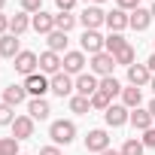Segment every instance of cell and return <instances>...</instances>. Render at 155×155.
Segmentation results:
<instances>
[{"label":"cell","instance_id":"1","mask_svg":"<svg viewBox=\"0 0 155 155\" xmlns=\"http://www.w3.org/2000/svg\"><path fill=\"white\" fill-rule=\"evenodd\" d=\"M49 137L55 146H70L76 140V122L73 119H55L49 125Z\"/></svg>","mask_w":155,"mask_h":155},{"label":"cell","instance_id":"2","mask_svg":"<svg viewBox=\"0 0 155 155\" xmlns=\"http://www.w3.org/2000/svg\"><path fill=\"white\" fill-rule=\"evenodd\" d=\"M88 70L97 76V79H104V76H113V70H116V58H113L110 52H97V55L88 58Z\"/></svg>","mask_w":155,"mask_h":155},{"label":"cell","instance_id":"3","mask_svg":"<svg viewBox=\"0 0 155 155\" xmlns=\"http://www.w3.org/2000/svg\"><path fill=\"white\" fill-rule=\"evenodd\" d=\"M12 67L25 76V79H28V76H34V73H37V67H40V55H37V52H31V49H21V52L15 55Z\"/></svg>","mask_w":155,"mask_h":155},{"label":"cell","instance_id":"4","mask_svg":"<svg viewBox=\"0 0 155 155\" xmlns=\"http://www.w3.org/2000/svg\"><path fill=\"white\" fill-rule=\"evenodd\" d=\"M52 94H55V97H67V101H70V97L76 94V79H73L70 73H64V70H61V73H55V76H52Z\"/></svg>","mask_w":155,"mask_h":155},{"label":"cell","instance_id":"5","mask_svg":"<svg viewBox=\"0 0 155 155\" xmlns=\"http://www.w3.org/2000/svg\"><path fill=\"white\" fill-rule=\"evenodd\" d=\"M79 25H82L85 31H101V28L107 25V12H104L101 6H85V9L79 12Z\"/></svg>","mask_w":155,"mask_h":155},{"label":"cell","instance_id":"6","mask_svg":"<svg viewBox=\"0 0 155 155\" xmlns=\"http://www.w3.org/2000/svg\"><path fill=\"white\" fill-rule=\"evenodd\" d=\"M25 88H28L31 97H46V91H52V79L46 73H34V76L25 79Z\"/></svg>","mask_w":155,"mask_h":155},{"label":"cell","instance_id":"7","mask_svg":"<svg viewBox=\"0 0 155 155\" xmlns=\"http://www.w3.org/2000/svg\"><path fill=\"white\" fill-rule=\"evenodd\" d=\"M61 70H64V55H58V52H49V49H46V52L40 55V73H46L49 79H52V76H55V73H61Z\"/></svg>","mask_w":155,"mask_h":155},{"label":"cell","instance_id":"8","mask_svg":"<svg viewBox=\"0 0 155 155\" xmlns=\"http://www.w3.org/2000/svg\"><path fill=\"white\" fill-rule=\"evenodd\" d=\"M104 43H107V37H101V31H82V37H79V46L88 58L104 52Z\"/></svg>","mask_w":155,"mask_h":155},{"label":"cell","instance_id":"9","mask_svg":"<svg viewBox=\"0 0 155 155\" xmlns=\"http://www.w3.org/2000/svg\"><path fill=\"white\" fill-rule=\"evenodd\" d=\"M104 122H107L110 128H122V125L131 122V110H128L125 104H113V107L104 113Z\"/></svg>","mask_w":155,"mask_h":155},{"label":"cell","instance_id":"10","mask_svg":"<svg viewBox=\"0 0 155 155\" xmlns=\"http://www.w3.org/2000/svg\"><path fill=\"white\" fill-rule=\"evenodd\" d=\"M9 128H12V137L21 143V140H31V137H34V131H37V122H34L31 116H15V122H12Z\"/></svg>","mask_w":155,"mask_h":155},{"label":"cell","instance_id":"11","mask_svg":"<svg viewBox=\"0 0 155 155\" xmlns=\"http://www.w3.org/2000/svg\"><path fill=\"white\" fill-rule=\"evenodd\" d=\"M85 149L101 155L104 149H110V134H107L104 128H94V131H88V134H85Z\"/></svg>","mask_w":155,"mask_h":155},{"label":"cell","instance_id":"12","mask_svg":"<svg viewBox=\"0 0 155 155\" xmlns=\"http://www.w3.org/2000/svg\"><path fill=\"white\" fill-rule=\"evenodd\" d=\"M85 64H88V58H85L82 49H79V52H67V55H64V73H70V76L85 73Z\"/></svg>","mask_w":155,"mask_h":155},{"label":"cell","instance_id":"13","mask_svg":"<svg viewBox=\"0 0 155 155\" xmlns=\"http://www.w3.org/2000/svg\"><path fill=\"white\" fill-rule=\"evenodd\" d=\"M97 88H101V79H97V76H94L91 70L76 76V94H82V97H91Z\"/></svg>","mask_w":155,"mask_h":155},{"label":"cell","instance_id":"14","mask_svg":"<svg viewBox=\"0 0 155 155\" xmlns=\"http://www.w3.org/2000/svg\"><path fill=\"white\" fill-rule=\"evenodd\" d=\"M107 28H110V34H122L125 28H131V12L116 6L113 12H107Z\"/></svg>","mask_w":155,"mask_h":155},{"label":"cell","instance_id":"15","mask_svg":"<svg viewBox=\"0 0 155 155\" xmlns=\"http://www.w3.org/2000/svg\"><path fill=\"white\" fill-rule=\"evenodd\" d=\"M28 116H31L34 122H46V119L52 116L49 101H46V97H31V101H28Z\"/></svg>","mask_w":155,"mask_h":155},{"label":"cell","instance_id":"16","mask_svg":"<svg viewBox=\"0 0 155 155\" xmlns=\"http://www.w3.org/2000/svg\"><path fill=\"white\" fill-rule=\"evenodd\" d=\"M149 82H152V73H149L146 64H131V67H128V85L143 88V85H149Z\"/></svg>","mask_w":155,"mask_h":155},{"label":"cell","instance_id":"17","mask_svg":"<svg viewBox=\"0 0 155 155\" xmlns=\"http://www.w3.org/2000/svg\"><path fill=\"white\" fill-rule=\"evenodd\" d=\"M25 101H31V94H28V88H25V82L21 85H6L3 88V104H9V107H18V104H25Z\"/></svg>","mask_w":155,"mask_h":155},{"label":"cell","instance_id":"18","mask_svg":"<svg viewBox=\"0 0 155 155\" xmlns=\"http://www.w3.org/2000/svg\"><path fill=\"white\" fill-rule=\"evenodd\" d=\"M31 28H34L37 34H46V37H49V34L55 31V15H49V12L43 9V12L31 15Z\"/></svg>","mask_w":155,"mask_h":155},{"label":"cell","instance_id":"19","mask_svg":"<svg viewBox=\"0 0 155 155\" xmlns=\"http://www.w3.org/2000/svg\"><path fill=\"white\" fill-rule=\"evenodd\" d=\"M128 125H134L137 131H149V128L155 125V119H152V113H149V110L137 107V110H131V122H128Z\"/></svg>","mask_w":155,"mask_h":155},{"label":"cell","instance_id":"20","mask_svg":"<svg viewBox=\"0 0 155 155\" xmlns=\"http://www.w3.org/2000/svg\"><path fill=\"white\" fill-rule=\"evenodd\" d=\"M18 52H21V46H18V37L15 34H3V37H0V55H3V58H12L15 61Z\"/></svg>","mask_w":155,"mask_h":155},{"label":"cell","instance_id":"21","mask_svg":"<svg viewBox=\"0 0 155 155\" xmlns=\"http://www.w3.org/2000/svg\"><path fill=\"white\" fill-rule=\"evenodd\" d=\"M122 104H125L128 110H137V107L143 104V88H137V85H125V88H122Z\"/></svg>","mask_w":155,"mask_h":155},{"label":"cell","instance_id":"22","mask_svg":"<svg viewBox=\"0 0 155 155\" xmlns=\"http://www.w3.org/2000/svg\"><path fill=\"white\" fill-rule=\"evenodd\" d=\"M149 25H152V12L143 9V6H137V9L131 12V28H134V31H146Z\"/></svg>","mask_w":155,"mask_h":155},{"label":"cell","instance_id":"23","mask_svg":"<svg viewBox=\"0 0 155 155\" xmlns=\"http://www.w3.org/2000/svg\"><path fill=\"white\" fill-rule=\"evenodd\" d=\"M28 28H31V15H28V12H15V15H9V34L21 37Z\"/></svg>","mask_w":155,"mask_h":155},{"label":"cell","instance_id":"24","mask_svg":"<svg viewBox=\"0 0 155 155\" xmlns=\"http://www.w3.org/2000/svg\"><path fill=\"white\" fill-rule=\"evenodd\" d=\"M46 43H49V52H58V55L64 52V55H67V43H70V40H67L64 31H52V34L46 37Z\"/></svg>","mask_w":155,"mask_h":155},{"label":"cell","instance_id":"25","mask_svg":"<svg viewBox=\"0 0 155 155\" xmlns=\"http://www.w3.org/2000/svg\"><path fill=\"white\" fill-rule=\"evenodd\" d=\"M76 25H79V15H73V12H58V15H55V31L70 34Z\"/></svg>","mask_w":155,"mask_h":155},{"label":"cell","instance_id":"26","mask_svg":"<svg viewBox=\"0 0 155 155\" xmlns=\"http://www.w3.org/2000/svg\"><path fill=\"white\" fill-rule=\"evenodd\" d=\"M88 110H91V97H82V94H73V97H70V113L85 116Z\"/></svg>","mask_w":155,"mask_h":155},{"label":"cell","instance_id":"27","mask_svg":"<svg viewBox=\"0 0 155 155\" xmlns=\"http://www.w3.org/2000/svg\"><path fill=\"white\" fill-rule=\"evenodd\" d=\"M125 46H128V40H125L122 34H110V37H107V43H104V52L116 55V52H122Z\"/></svg>","mask_w":155,"mask_h":155},{"label":"cell","instance_id":"28","mask_svg":"<svg viewBox=\"0 0 155 155\" xmlns=\"http://www.w3.org/2000/svg\"><path fill=\"white\" fill-rule=\"evenodd\" d=\"M110 107H113V97H110L107 91H101V88H97V91L91 94V110H101V113H107Z\"/></svg>","mask_w":155,"mask_h":155},{"label":"cell","instance_id":"29","mask_svg":"<svg viewBox=\"0 0 155 155\" xmlns=\"http://www.w3.org/2000/svg\"><path fill=\"white\" fill-rule=\"evenodd\" d=\"M122 88H125V85H122V82L116 79V76H104V79H101V91H107L110 97L122 94Z\"/></svg>","mask_w":155,"mask_h":155},{"label":"cell","instance_id":"30","mask_svg":"<svg viewBox=\"0 0 155 155\" xmlns=\"http://www.w3.org/2000/svg\"><path fill=\"white\" fill-rule=\"evenodd\" d=\"M146 152V146H143V140H137V137H128L125 143H122V155H143Z\"/></svg>","mask_w":155,"mask_h":155},{"label":"cell","instance_id":"31","mask_svg":"<svg viewBox=\"0 0 155 155\" xmlns=\"http://www.w3.org/2000/svg\"><path fill=\"white\" fill-rule=\"evenodd\" d=\"M113 58H116V64H122V67H131V64H134V58H137V52H134V46L128 43V46H125L122 52H116Z\"/></svg>","mask_w":155,"mask_h":155},{"label":"cell","instance_id":"32","mask_svg":"<svg viewBox=\"0 0 155 155\" xmlns=\"http://www.w3.org/2000/svg\"><path fill=\"white\" fill-rule=\"evenodd\" d=\"M0 155H21L15 137H0Z\"/></svg>","mask_w":155,"mask_h":155},{"label":"cell","instance_id":"33","mask_svg":"<svg viewBox=\"0 0 155 155\" xmlns=\"http://www.w3.org/2000/svg\"><path fill=\"white\" fill-rule=\"evenodd\" d=\"M18 3H21V12H28V15L43 12V0H18Z\"/></svg>","mask_w":155,"mask_h":155},{"label":"cell","instance_id":"34","mask_svg":"<svg viewBox=\"0 0 155 155\" xmlns=\"http://www.w3.org/2000/svg\"><path fill=\"white\" fill-rule=\"evenodd\" d=\"M12 122H15V107L0 104V125H12Z\"/></svg>","mask_w":155,"mask_h":155},{"label":"cell","instance_id":"35","mask_svg":"<svg viewBox=\"0 0 155 155\" xmlns=\"http://www.w3.org/2000/svg\"><path fill=\"white\" fill-rule=\"evenodd\" d=\"M140 140H143V146H146V149H155V125H152L149 131H143V137H140Z\"/></svg>","mask_w":155,"mask_h":155},{"label":"cell","instance_id":"36","mask_svg":"<svg viewBox=\"0 0 155 155\" xmlns=\"http://www.w3.org/2000/svg\"><path fill=\"white\" fill-rule=\"evenodd\" d=\"M76 3H79V0H55L58 12H73V9H76Z\"/></svg>","mask_w":155,"mask_h":155},{"label":"cell","instance_id":"37","mask_svg":"<svg viewBox=\"0 0 155 155\" xmlns=\"http://www.w3.org/2000/svg\"><path fill=\"white\" fill-rule=\"evenodd\" d=\"M116 6L125 9V12H134V9L140 6V0H116Z\"/></svg>","mask_w":155,"mask_h":155},{"label":"cell","instance_id":"38","mask_svg":"<svg viewBox=\"0 0 155 155\" xmlns=\"http://www.w3.org/2000/svg\"><path fill=\"white\" fill-rule=\"evenodd\" d=\"M40 155H64V152H61V146L49 143V146H43V149H40Z\"/></svg>","mask_w":155,"mask_h":155},{"label":"cell","instance_id":"39","mask_svg":"<svg viewBox=\"0 0 155 155\" xmlns=\"http://www.w3.org/2000/svg\"><path fill=\"white\" fill-rule=\"evenodd\" d=\"M3 34H9V15L0 12V37H3Z\"/></svg>","mask_w":155,"mask_h":155},{"label":"cell","instance_id":"40","mask_svg":"<svg viewBox=\"0 0 155 155\" xmlns=\"http://www.w3.org/2000/svg\"><path fill=\"white\" fill-rule=\"evenodd\" d=\"M146 67H149V73H155V52L146 58Z\"/></svg>","mask_w":155,"mask_h":155},{"label":"cell","instance_id":"41","mask_svg":"<svg viewBox=\"0 0 155 155\" xmlns=\"http://www.w3.org/2000/svg\"><path fill=\"white\" fill-rule=\"evenodd\" d=\"M101 155H122V149H104Z\"/></svg>","mask_w":155,"mask_h":155},{"label":"cell","instance_id":"42","mask_svg":"<svg viewBox=\"0 0 155 155\" xmlns=\"http://www.w3.org/2000/svg\"><path fill=\"white\" fill-rule=\"evenodd\" d=\"M146 110H149V113H152V119H155V97L149 101V107H146Z\"/></svg>","mask_w":155,"mask_h":155},{"label":"cell","instance_id":"43","mask_svg":"<svg viewBox=\"0 0 155 155\" xmlns=\"http://www.w3.org/2000/svg\"><path fill=\"white\" fill-rule=\"evenodd\" d=\"M104 0H85V6H101Z\"/></svg>","mask_w":155,"mask_h":155},{"label":"cell","instance_id":"44","mask_svg":"<svg viewBox=\"0 0 155 155\" xmlns=\"http://www.w3.org/2000/svg\"><path fill=\"white\" fill-rule=\"evenodd\" d=\"M149 88H152V91H155V73H152V82H149Z\"/></svg>","mask_w":155,"mask_h":155},{"label":"cell","instance_id":"45","mask_svg":"<svg viewBox=\"0 0 155 155\" xmlns=\"http://www.w3.org/2000/svg\"><path fill=\"white\" fill-rule=\"evenodd\" d=\"M149 12H152V21H155V0H152V9H149Z\"/></svg>","mask_w":155,"mask_h":155},{"label":"cell","instance_id":"46","mask_svg":"<svg viewBox=\"0 0 155 155\" xmlns=\"http://www.w3.org/2000/svg\"><path fill=\"white\" fill-rule=\"evenodd\" d=\"M3 6H6V0H0V12H3Z\"/></svg>","mask_w":155,"mask_h":155}]
</instances>
